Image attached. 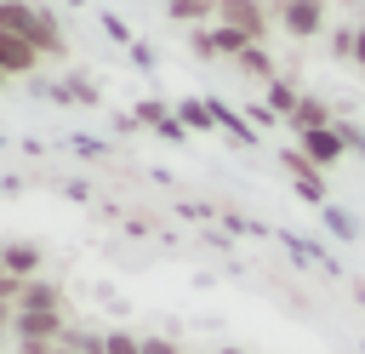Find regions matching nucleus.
<instances>
[{"mask_svg": "<svg viewBox=\"0 0 365 354\" xmlns=\"http://www.w3.org/2000/svg\"><path fill=\"white\" fill-rule=\"evenodd\" d=\"M177 120H182L188 131H200V126L211 131V126H217V108H211V103H194V97H182V103H177Z\"/></svg>", "mask_w": 365, "mask_h": 354, "instance_id": "15", "label": "nucleus"}, {"mask_svg": "<svg viewBox=\"0 0 365 354\" xmlns=\"http://www.w3.org/2000/svg\"><path fill=\"white\" fill-rule=\"evenodd\" d=\"M285 126H291V131L302 137V131H319V126H336V114H331V103H325V97H302V103L291 108V120H285Z\"/></svg>", "mask_w": 365, "mask_h": 354, "instance_id": "9", "label": "nucleus"}, {"mask_svg": "<svg viewBox=\"0 0 365 354\" xmlns=\"http://www.w3.org/2000/svg\"><path fill=\"white\" fill-rule=\"evenodd\" d=\"M34 46H40V57H63V34H57V23L51 17H40L34 23V34H29Z\"/></svg>", "mask_w": 365, "mask_h": 354, "instance_id": "16", "label": "nucleus"}, {"mask_svg": "<svg viewBox=\"0 0 365 354\" xmlns=\"http://www.w3.org/2000/svg\"><path fill=\"white\" fill-rule=\"evenodd\" d=\"M11 331H17V343H63L68 337V320L63 314H40V308H17Z\"/></svg>", "mask_w": 365, "mask_h": 354, "instance_id": "4", "label": "nucleus"}, {"mask_svg": "<svg viewBox=\"0 0 365 354\" xmlns=\"http://www.w3.org/2000/svg\"><path fill=\"white\" fill-rule=\"evenodd\" d=\"M285 171L297 177V194L302 200H314V206H325V177H319V166H308L297 148H285Z\"/></svg>", "mask_w": 365, "mask_h": 354, "instance_id": "7", "label": "nucleus"}, {"mask_svg": "<svg viewBox=\"0 0 365 354\" xmlns=\"http://www.w3.org/2000/svg\"><path fill=\"white\" fill-rule=\"evenodd\" d=\"M17 308H40V314H63V285H51V280H40V274H34V280L23 285V303H17Z\"/></svg>", "mask_w": 365, "mask_h": 354, "instance_id": "12", "label": "nucleus"}, {"mask_svg": "<svg viewBox=\"0 0 365 354\" xmlns=\"http://www.w3.org/2000/svg\"><path fill=\"white\" fill-rule=\"evenodd\" d=\"M217 23L240 29L245 40H262V34H268V11H262L257 0H217Z\"/></svg>", "mask_w": 365, "mask_h": 354, "instance_id": "6", "label": "nucleus"}, {"mask_svg": "<svg viewBox=\"0 0 365 354\" xmlns=\"http://www.w3.org/2000/svg\"><path fill=\"white\" fill-rule=\"evenodd\" d=\"M57 354H74V348H68V343H57Z\"/></svg>", "mask_w": 365, "mask_h": 354, "instance_id": "25", "label": "nucleus"}, {"mask_svg": "<svg viewBox=\"0 0 365 354\" xmlns=\"http://www.w3.org/2000/svg\"><path fill=\"white\" fill-rule=\"evenodd\" d=\"M165 11H171L177 23H194V29L217 23V0H165Z\"/></svg>", "mask_w": 365, "mask_h": 354, "instance_id": "14", "label": "nucleus"}, {"mask_svg": "<svg viewBox=\"0 0 365 354\" xmlns=\"http://www.w3.org/2000/svg\"><path fill=\"white\" fill-rule=\"evenodd\" d=\"M0 86H6V69H0Z\"/></svg>", "mask_w": 365, "mask_h": 354, "instance_id": "28", "label": "nucleus"}, {"mask_svg": "<svg viewBox=\"0 0 365 354\" xmlns=\"http://www.w3.org/2000/svg\"><path fill=\"white\" fill-rule=\"evenodd\" d=\"M297 154H302L308 166L331 171V166L348 154V143H342V131H336V126H319V131H302V137H297Z\"/></svg>", "mask_w": 365, "mask_h": 354, "instance_id": "2", "label": "nucleus"}, {"mask_svg": "<svg viewBox=\"0 0 365 354\" xmlns=\"http://www.w3.org/2000/svg\"><path fill=\"white\" fill-rule=\"evenodd\" d=\"M0 251H6V274H17V280H34L40 263H46V251H40L34 240H6Z\"/></svg>", "mask_w": 365, "mask_h": 354, "instance_id": "8", "label": "nucleus"}, {"mask_svg": "<svg viewBox=\"0 0 365 354\" xmlns=\"http://www.w3.org/2000/svg\"><path fill=\"white\" fill-rule=\"evenodd\" d=\"M0 274H6V251H0Z\"/></svg>", "mask_w": 365, "mask_h": 354, "instance_id": "27", "label": "nucleus"}, {"mask_svg": "<svg viewBox=\"0 0 365 354\" xmlns=\"http://www.w3.org/2000/svg\"><path fill=\"white\" fill-rule=\"evenodd\" d=\"M11 320H17V308H11V303H0V331H11Z\"/></svg>", "mask_w": 365, "mask_h": 354, "instance_id": "24", "label": "nucleus"}, {"mask_svg": "<svg viewBox=\"0 0 365 354\" xmlns=\"http://www.w3.org/2000/svg\"><path fill=\"white\" fill-rule=\"evenodd\" d=\"M297 103H302V97H297L285 80H274V86H268V108H274V114H285V120H291V108H297Z\"/></svg>", "mask_w": 365, "mask_h": 354, "instance_id": "17", "label": "nucleus"}, {"mask_svg": "<svg viewBox=\"0 0 365 354\" xmlns=\"http://www.w3.org/2000/svg\"><path fill=\"white\" fill-rule=\"evenodd\" d=\"M354 63H365V23L354 29Z\"/></svg>", "mask_w": 365, "mask_h": 354, "instance_id": "23", "label": "nucleus"}, {"mask_svg": "<svg viewBox=\"0 0 365 354\" xmlns=\"http://www.w3.org/2000/svg\"><path fill=\"white\" fill-rule=\"evenodd\" d=\"M63 343H68L74 354H103V348H108V337H97V331H74V325H68Z\"/></svg>", "mask_w": 365, "mask_h": 354, "instance_id": "18", "label": "nucleus"}, {"mask_svg": "<svg viewBox=\"0 0 365 354\" xmlns=\"http://www.w3.org/2000/svg\"><path fill=\"white\" fill-rule=\"evenodd\" d=\"M34 23H40V11H34L29 0H0V29H11V34H34Z\"/></svg>", "mask_w": 365, "mask_h": 354, "instance_id": "13", "label": "nucleus"}, {"mask_svg": "<svg viewBox=\"0 0 365 354\" xmlns=\"http://www.w3.org/2000/svg\"><path fill=\"white\" fill-rule=\"evenodd\" d=\"M17 354H57V343H17Z\"/></svg>", "mask_w": 365, "mask_h": 354, "instance_id": "22", "label": "nucleus"}, {"mask_svg": "<svg viewBox=\"0 0 365 354\" xmlns=\"http://www.w3.org/2000/svg\"><path fill=\"white\" fill-rule=\"evenodd\" d=\"M217 354H245V348H217Z\"/></svg>", "mask_w": 365, "mask_h": 354, "instance_id": "26", "label": "nucleus"}, {"mask_svg": "<svg viewBox=\"0 0 365 354\" xmlns=\"http://www.w3.org/2000/svg\"><path fill=\"white\" fill-rule=\"evenodd\" d=\"M46 57H40V46L29 40V34H11V29H0V69H6V80H17V74H34Z\"/></svg>", "mask_w": 365, "mask_h": 354, "instance_id": "5", "label": "nucleus"}, {"mask_svg": "<svg viewBox=\"0 0 365 354\" xmlns=\"http://www.w3.org/2000/svg\"><path fill=\"white\" fill-rule=\"evenodd\" d=\"M234 69H240L245 80H262V86H274V80H279V74H274V57L262 51V40H251V46L234 57Z\"/></svg>", "mask_w": 365, "mask_h": 354, "instance_id": "11", "label": "nucleus"}, {"mask_svg": "<svg viewBox=\"0 0 365 354\" xmlns=\"http://www.w3.org/2000/svg\"><path fill=\"white\" fill-rule=\"evenodd\" d=\"M331 57H348V63H354V29H348V23L331 29Z\"/></svg>", "mask_w": 365, "mask_h": 354, "instance_id": "20", "label": "nucleus"}, {"mask_svg": "<svg viewBox=\"0 0 365 354\" xmlns=\"http://www.w3.org/2000/svg\"><path fill=\"white\" fill-rule=\"evenodd\" d=\"M103 337H108L103 354H143V337H131V331H103Z\"/></svg>", "mask_w": 365, "mask_h": 354, "instance_id": "19", "label": "nucleus"}, {"mask_svg": "<svg viewBox=\"0 0 365 354\" xmlns=\"http://www.w3.org/2000/svg\"><path fill=\"white\" fill-rule=\"evenodd\" d=\"M143 354H182L171 337H143Z\"/></svg>", "mask_w": 365, "mask_h": 354, "instance_id": "21", "label": "nucleus"}, {"mask_svg": "<svg viewBox=\"0 0 365 354\" xmlns=\"http://www.w3.org/2000/svg\"><path fill=\"white\" fill-rule=\"evenodd\" d=\"M137 120H143V126H154V131H165L171 143H188V126H182L165 103H154V97H148V103H137Z\"/></svg>", "mask_w": 365, "mask_h": 354, "instance_id": "10", "label": "nucleus"}, {"mask_svg": "<svg viewBox=\"0 0 365 354\" xmlns=\"http://www.w3.org/2000/svg\"><path fill=\"white\" fill-rule=\"evenodd\" d=\"M188 46H194L200 57H240L251 40H245L240 29H228V23H205V29H194V34H188Z\"/></svg>", "mask_w": 365, "mask_h": 354, "instance_id": "3", "label": "nucleus"}, {"mask_svg": "<svg viewBox=\"0 0 365 354\" xmlns=\"http://www.w3.org/2000/svg\"><path fill=\"white\" fill-rule=\"evenodd\" d=\"M274 17L291 40H314L325 29V0H274Z\"/></svg>", "mask_w": 365, "mask_h": 354, "instance_id": "1", "label": "nucleus"}]
</instances>
